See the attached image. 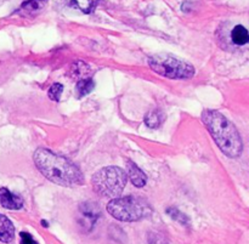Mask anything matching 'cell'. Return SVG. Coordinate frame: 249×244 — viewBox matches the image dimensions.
<instances>
[{
	"label": "cell",
	"mask_w": 249,
	"mask_h": 244,
	"mask_svg": "<svg viewBox=\"0 0 249 244\" xmlns=\"http://www.w3.org/2000/svg\"><path fill=\"white\" fill-rule=\"evenodd\" d=\"M126 176L130 177V181L134 186L139 187H143L147 182V176H146L145 173L133 162H128V175Z\"/></svg>",
	"instance_id": "52a82bcc"
},
{
	"label": "cell",
	"mask_w": 249,
	"mask_h": 244,
	"mask_svg": "<svg viewBox=\"0 0 249 244\" xmlns=\"http://www.w3.org/2000/svg\"><path fill=\"white\" fill-rule=\"evenodd\" d=\"M46 4V0H28L23 2L19 9V14L23 16H33L36 12L40 11Z\"/></svg>",
	"instance_id": "9c48e42d"
},
{
	"label": "cell",
	"mask_w": 249,
	"mask_h": 244,
	"mask_svg": "<svg viewBox=\"0 0 249 244\" xmlns=\"http://www.w3.org/2000/svg\"><path fill=\"white\" fill-rule=\"evenodd\" d=\"M107 211L118 221L133 223L147 218L152 210L150 204L135 196L117 197L107 204Z\"/></svg>",
	"instance_id": "3957f363"
},
{
	"label": "cell",
	"mask_w": 249,
	"mask_h": 244,
	"mask_svg": "<svg viewBox=\"0 0 249 244\" xmlns=\"http://www.w3.org/2000/svg\"><path fill=\"white\" fill-rule=\"evenodd\" d=\"M15 238V227L11 221L0 214V242L11 243Z\"/></svg>",
	"instance_id": "ba28073f"
},
{
	"label": "cell",
	"mask_w": 249,
	"mask_h": 244,
	"mask_svg": "<svg viewBox=\"0 0 249 244\" xmlns=\"http://www.w3.org/2000/svg\"><path fill=\"white\" fill-rule=\"evenodd\" d=\"M148 244H168L165 238L163 237L160 233L157 232H150L147 236Z\"/></svg>",
	"instance_id": "e0dca14e"
},
{
	"label": "cell",
	"mask_w": 249,
	"mask_h": 244,
	"mask_svg": "<svg viewBox=\"0 0 249 244\" xmlns=\"http://www.w3.org/2000/svg\"><path fill=\"white\" fill-rule=\"evenodd\" d=\"M19 237H21V244H38L33 240V237L27 232H21Z\"/></svg>",
	"instance_id": "ac0fdd59"
},
{
	"label": "cell",
	"mask_w": 249,
	"mask_h": 244,
	"mask_svg": "<svg viewBox=\"0 0 249 244\" xmlns=\"http://www.w3.org/2000/svg\"><path fill=\"white\" fill-rule=\"evenodd\" d=\"M63 92V85L60 84V83H55L53 85H51V87L49 89L48 96L51 101H60L61 95Z\"/></svg>",
	"instance_id": "2e32d148"
},
{
	"label": "cell",
	"mask_w": 249,
	"mask_h": 244,
	"mask_svg": "<svg viewBox=\"0 0 249 244\" xmlns=\"http://www.w3.org/2000/svg\"><path fill=\"white\" fill-rule=\"evenodd\" d=\"M231 38H232V41L236 44V45H246L249 40V34L246 27L236 26L235 28L231 32Z\"/></svg>",
	"instance_id": "7c38bea8"
},
{
	"label": "cell",
	"mask_w": 249,
	"mask_h": 244,
	"mask_svg": "<svg viewBox=\"0 0 249 244\" xmlns=\"http://www.w3.org/2000/svg\"><path fill=\"white\" fill-rule=\"evenodd\" d=\"M95 87V83L91 78H85V79H80L79 82L77 83V94L78 97H83V96H87L89 95L90 92L94 90Z\"/></svg>",
	"instance_id": "4fadbf2b"
},
{
	"label": "cell",
	"mask_w": 249,
	"mask_h": 244,
	"mask_svg": "<svg viewBox=\"0 0 249 244\" xmlns=\"http://www.w3.org/2000/svg\"><path fill=\"white\" fill-rule=\"evenodd\" d=\"M34 163L39 172L53 184L63 187L79 186L84 176L79 168L67 158L55 155L50 150L39 147L33 155Z\"/></svg>",
	"instance_id": "6da1fadb"
},
{
	"label": "cell",
	"mask_w": 249,
	"mask_h": 244,
	"mask_svg": "<svg viewBox=\"0 0 249 244\" xmlns=\"http://www.w3.org/2000/svg\"><path fill=\"white\" fill-rule=\"evenodd\" d=\"M80 211H82L83 215L87 216V218H89L90 220L94 221V223L100 215V209H99V207H97L96 203L82 204V206H80Z\"/></svg>",
	"instance_id": "5bb4252c"
},
{
	"label": "cell",
	"mask_w": 249,
	"mask_h": 244,
	"mask_svg": "<svg viewBox=\"0 0 249 244\" xmlns=\"http://www.w3.org/2000/svg\"><path fill=\"white\" fill-rule=\"evenodd\" d=\"M167 214L170 216V218L174 219V220H177L178 223L181 224V225H184V226H189L190 225L189 216L185 215L184 213H181V211H180L179 209H177V208H168L167 209Z\"/></svg>",
	"instance_id": "9a60e30c"
},
{
	"label": "cell",
	"mask_w": 249,
	"mask_h": 244,
	"mask_svg": "<svg viewBox=\"0 0 249 244\" xmlns=\"http://www.w3.org/2000/svg\"><path fill=\"white\" fill-rule=\"evenodd\" d=\"M0 206L10 210H18L23 207V199L18 194L12 193L6 187L0 189Z\"/></svg>",
	"instance_id": "8992f818"
},
{
	"label": "cell",
	"mask_w": 249,
	"mask_h": 244,
	"mask_svg": "<svg viewBox=\"0 0 249 244\" xmlns=\"http://www.w3.org/2000/svg\"><path fill=\"white\" fill-rule=\"evenodd\" d=\"M97 2L99 0H65V4H67L68 6L79 9L84 14H90L94 11L95 7L97 6Z\"/></svg>",
	"instance_id": "8fae6325"
},
{
	"label": "cell",
	"mask_w": 249,
	"mask_h": 244,
	"mask_svg": "<svg viewBox=\"0 0 249 244\" xmlns=\"http://www.w3.org/2000/svg\"><path fill=\"white\" fill-rule=\"evenodd\" d=\"M148 66L155 73L169 79H190L195 75V67L191 63L170 53L152 55L148 57Z\"/></svg>",
	"instance_id": "277c9868"
},
{
	"label": "cell",
	"mask_w": 249,
	"mask_h": 244,
	"mask_svg": "<svg viewBox=\"0 0 249 244\" xmlns=\"http://www.w3.org/2000/svg\"><path fill=\"white\" fill-rule=\"evenodd\" d=\"M41 224H43V226H44V227H48V223H46V221H41Z\"/></svg>",
	"instance_id": "d6986e66"
},
{
	"label": "cell",
	"mask_w": 249,
	"mask_h": 244,
	"mask_svg": "<svg viewBox=\"0 0 249 244\" xmlns=\"http://www.w3.org/2000/svg\"><path fill=\"white\" fill-rule=\"evenodd\" d=\"M202 122L224 155L230 158H238L242 155V138L237 128L224 114L206 109L202 113Z\"/></svg>",
	"instance_id": "7a4b0ae2"
},
{
	"label": "cell",
	"mask_w": 249,
	"mask_h": 244,
	"mask_svg": "<svg viewBox=\"0 0 249 244\" xmlns=\"http://www.w3.org/2000/svg\"><path fill=\"white\" fill-rule=\"evenodd\" d=\"M128 176L122 168L106 167L95 173L91 179L92 187L99 194L117 198L125 189Z\"/></svg>",
	"instance_id": "5b68a950"
},
{
	"label": "cell",
	"mask_w": 249,
	"mask_h": 244,
	"mask_svg": "<svg viewBox=\"0 0 249 244\" xmlns=\"http://www.w3.org/2000/svg\"><path fill=\"white\" fill-rule=\"evenodd\" d=\"M165 116L160 109H152V111L148 112L145 116V122L146 125L151 129H157L162 125V123L164 122Z\"/></svg>",
	"instance_id": "30bf717a"
}]
</instances>
